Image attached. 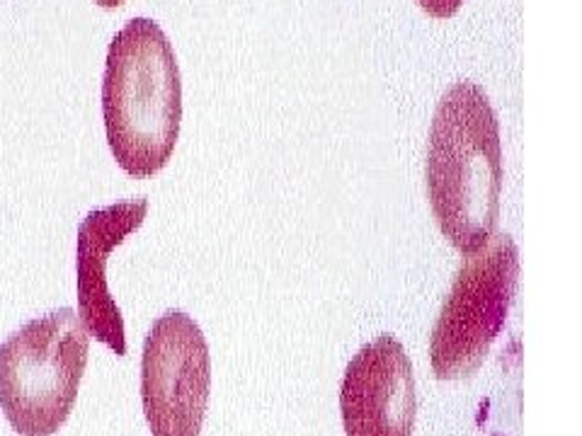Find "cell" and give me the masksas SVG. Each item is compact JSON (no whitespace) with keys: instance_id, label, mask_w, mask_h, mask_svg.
I'll list each match as a JSON object with an SVG mask.
<instances>
[{"instance_id":"1","label":"cell","mask_w":582,"mask_h":436,"mask_svg":"<svg viewBox=\"0 0 582 436\" xmlns=\"http://www.w3.org/2000/svg\"><path fill=\"white\" fill-rule=\"evenodd\" d=\"M502 190L500 126L475 83L449 88L434 110L428 145V194L440 231L473 255L495 231Z\"/></svg>"},{"instance_id":"2","label":"cell","mask_w":582,"mask_h":436,"mask_svg":"<svg viewBox=\"0 0 582 436\" xmlns=\"http://www.w3.org/2000/svg\"><path fill=\"white\" fill-rule=\"evenodd\" d=\"M102 114L119 168L137 180L161 173L180 136L182 81L175 51L153 20L134 18L114 34Z\"/></svg>"},{"instance_id":"3","label":"cell","mask_w":582,"mask_h":436,"mask_svg":"<svg viewBox=\"0 0 582 436\" xmlns=\"http://www.w3.org/2000/svg\"><path fill=\"white\" fill-rule=\"evenodd\" d=\"M90 333L73 308L30 321L0 345V409L20 436H54L78 398Z\"/></svg>"},{"instance_id":"4","label":"cell","mask_w":582,"mask_h":436,"mask_svg":"<svg viewBox=\"0 0 582 436\" xmlns=\"http://www.w3.org/2000/svg\"><path fill=\"white\" fill-rule=\"evenodd\" d=\"M518 276V245L505 233L493 235L473 255H464L432 329L430 359L436 378L461 381L483 366L505 327Z\"/></svg>"},{"instance_id":"5","label":"cell","mask_w":582,"mask_h":436,"mask_svg":"<svg viewBox=\"0 0 582 436\" xmlns=\"http://www.w3.org/2000/svg\"><path fill=\"white\" fill-rule=\"evenodd\" d=\"M211 388L207 339L188 313L161 315L143 342L141 403L153 436H200Z\"/></svg>"},{"instance_id":"6","label":"cell","mask_w":582,"mask_h":436,"mask_svg":"<svg viewBox=\"0 0 582 436\" xmlns=\"http://www.w3.org/2000/svg\"><path fill=\"white\" fill-rule=\"evenodd\" d=\"M340 413L348 436H413V364L393 335H381L354 354L342 378Z\"/></svg>"},{"instance_id":"7","label":"cell","mask_w":582,"mask_h":436,"mask_svg":"<svg viewBox=\"0 0 582 436\" xmlns=\"http://www.w3.org/2000/svg\"><path fill=\"white\" fill-rule=\"evenodd\" d=\"M149 214V200L139 196L134 202L112 204L90 211L78 226V308L81 321L92 337L104 342L117 356L127 354L124 318L108 286V262L112 250L141 229Z\"/></svg>"},{"instance_id":"8","label":"cell","mask_w":582,"mask_h":436,"mask_svg":"<svg viewBox=\"0 0 582 436\" xmlns=\"http://www.w3.org/2000/svg\"><path fill=\"white\" fill-rule=\"evenodd\" d=\"M461 3H464V0H418V6L428 12V16L432 18H452L459 12Z\"/></svg>"},{"instance_id":"9","label":"cell","mask_w":582,"mask_h":436,"mask_svg":"<svg viewBox=\"0 0 582 436\" xmlns=\"http://www.w3.org/2000/svg\"><path fill=\"white\" fill-rule=\"evenodd\" d=\"M96 3L102 6V8H108V10H114L119 6H124V0H96Z\"/></svg>"}]
</instances>
